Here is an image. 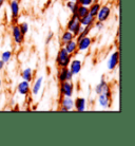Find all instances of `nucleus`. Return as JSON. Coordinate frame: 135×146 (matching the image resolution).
<instances>
[{"label": "nucleus", "mask_w": 135, "mask_h": 146, "mask_svg": "<svg viewBox=\"0 0 135 146\" xmlns=\"http://www.w3.org/2000/svg\"><path fill=\"white\" fill-rule=\"evenodd\" d=\"M99 2H103V1H106V0H98Z\"/></svg>", "instance_id": "72a5a7b5"}, {"label": "nucleus", "mask_w": 135, "mask_h": 146, "mask_svg": "<svg viewBox=\"0 0 135 146\" xmlns=\"http://www.w3.org/2000/svg\"><path fill=\"white\" fill-rule=\"evenodd\" d=\"M61 112H70L74 110V100L72 96H63L60 99V108Z\"/></svg>", "instance_id": "0eeeda50"}, {"label": "nucleus", "mask_w": 135, "mask_h": 146, "mask_svg": "<svg viewBox=\"0 0 135 146\" xmlns=\"http://www.w3.org/2000/svg\"><path fill=\"white\" fill-rule=\"evenodd\" d=\"M97 104L102 109H108L111 107V104H112V91H111V89L98 94Z\"/></svg>", "instance_id": "f03ea898"}, {"label": "nucleus", "mask_w": 135, "mask_h": 146, "mask_svg": "<svg viewBox=\"0 0 135 146\" xmlns=\"http://www.w3.org/2000/svg\"><path fill=\"white\" fill-rule=\"evenodd\" d=\"M43 82H44V77L42 75L38 76L36 80H34L33 86H31V93L33 96H37V95L40 93V91L42 90V87H43Z\"/></svg>", "instance_id": "9b49d317"}, {"label": "nucleus", "mask_w": 135, "mask_h": 146, "mask_svg": "<svg viewBox=\"0 0 135 146\" xmlns=\"http://www.w3.org/2000/svg\"><path fill=\"white\" fill-rule=\"evenodd\" d=\"M109 89H111L109 83L105 80V77L101 76V78H100V82H99L98 84L95 86L94 91H95V93H96V94L98 95V94H100V93H102V92L109 90Z\"/></svg>", "instance_id": "4468645a"}, {"label": "nucleus", "mask_w": 135, "mask_h": 146, "mask_svg": "<svg viewBox=\"0 0 135 146\" xmlns=\"http://www.w3.org/2000/svg\"><path fill=\"white\" fill-rule=\"evenodd\" d=\"M74 38H75V36L73 35V33H72L71 31L66 30V31L62 32L61 36H60V42H61L62 44H66L67 42L71 41V40L74 39Z\"/></svg>", "instance_id": "6ab92c4d"}, {"label": "nucleus", "mask_w": 135, "mask_h": 146, "mask_svg": "<svg viewBox=\"0 0 135 146\" xmlns=\"http://www.w3.org/2000/svg\"><path fill=\"white\" fill-rule=\"evenodd\" d=\"M63 48L66 49V51L71 54L72 56L75 54H78V51H77V40L74 38L71 41L67 42L66 44H63Z\"/></svg>", "instance_id": "2eb2a0df"}, {"label": "nucleus", "mask_w": 135, "mask_h": 146, "mask_svg": "<svg viewBox=\"0 0 135 146\" xmlns=\"http://www.w3.org/2000/svg\"><path fill=\"white\" fill-rule=\"evenodd\" d=\"M100 7H101V2H99V1H97V2H93V3L89 7V14H91L92 16H94L95 17V16L97 15V13H98Z\"/></svg>", "instance_id": "412c9836"}, {"label": "nucleus", "mask_w": 135, "mask_h": 146, "mask_svg": "<svg viewBox=\"0 0 135 146\" xmlns=\"http://www.w3.org/2000/svg\"><path fill=\"white\" fill-rule=\"evenodd\" d=\"M14 1H18V2H20V0H14Z\"/></svg>", "instance_id": "f704fd0d"}, {"label": "nucleus", "mask_w": 135, "mask_h": 146, "mask_svg": "<svg viewBox=\"0 0 135 146\" xmlns=\"http://www.w3.org/2000/svg\"><path fill=\"white\" fill-rule=\"evenodd\" d=\"M87 99L82 98V96H78L74 100V109L76 110L77 112H84L87 110Z\"/></svg>", "instance_id": "ddd939ff"}, {"label": "nucleus", "mask_w": 135, "mask_h": 146, "mask_svg": "<svg viewBox=\"0 0 135 146\" xmlns=\"http://www.w3.org/2000/svg\"><path fill=\"white\" fill-rule=\"evenodd\" d=\"M91 30H92V26L84 27V28H82V30H81V32L79 34H78V36L75 37V39H76V40H79V39H81L82 37L89 35V34H90V32H91Z\"/></svg>", "instance_id": "393cba45"}, {"label": "nucleus", "mask_w": 135, "mask_h": 146, "mask_svg": "<svg viewBox=\"0 0 135 146\" xmlns=\"http://www.w3.org/2000/svg\"><path fill=\"white\" fill-rule=\"evenodd\" d=\"M88 14H89V7H82V5H79V7H78L77 12H76L77 19L82 18V17H84L86 15H88Z\"/></svg>", "instance_id": "5701e85b"}, {"label": "nucleus", "mask_w": 135, "mask_h": 146, "mask_svg": "<svg viewBox=\"0 0 135 146\" xmlns=\"http://www.w3.org/2000/svg\"><path fill=\"white\" fill-rule=\"evenodd\" d=\"M119 58H121L119 51L112 52L111 55L109 56L108 60H107V69L109 71H114L119 65Z\"/></svg>", "instance_id": "423d86ee"}, {"label": "nucleus", "mask_w": 135, "mask_h": 146, "mask_svg": "<svg viewBox=\"0 0 135 146\" xmlns=\"http://www.w3.org/2000/svg\"><path fill=\"white\" fill-rule=\"evenodd\" d=\"M4 2H5V0H0V10H1V7H3Z\"/></svg>", "instance_id": "2f4dec72"}, {"label": "nucleus", "mask_w": 135, "mask_h": 146, "mask_svg": "<svg viewBox=\"0 0 135 146\" xmlns=\"http://www.w3.org/2000/svg\"><path fill=\"white\" fill-rule=\"evenodd\" d=\"M12 57H13V52L11 50H5L1 53V56H0V59L4 62V64H9L11 62Z\"/></svg>", "instance_id": "4be33fe9"}, {"label": "nucleus", "mask_w": 135, "mask_h": 146, "mask_svg": "<svg viewBox=\"0 0 135 146\" xmlns=\"http://www.w3.org/2000/svg\"><path fill=\"white\" fill-rule=\"evenodd\" d=\"M72 1H77V0H72Z\"/></svg>", "instance_id": "c9c22d12"}, {"label": "nucleus", "mask_w": 135, "mask_h": 146, "mask_svg": "<svg viewBox=\"0 0 135 146\" xmlns=\"http://www.w3.org/2000/svg\"><path fill=\"white\" fill-rule=\"evenodd\" d=\"M74 84L72 83V80H67L63 83H60L59 86V92H60V98L63 96H73L74 94Z\"/></svg>", "instance_id": "20e7f679"}, {"label": "nucleus", "mask_w": 135, "mask_h": 146, "mask_svg": "<svg viewBox=\"0 0 135 146\" xmlns=\"http://www.w3.org/2000/svg\"><path fill=\"white\" fill-rule=\"evenodd\" d=\"M18 26H19V29H20V31L22 32V34L26 36V34L29 33V31H30L29 23H28V22H26V21H23V22H21L20 25H18Z\"/></svg>", "instance_id": "a878e982"}, {"label": "nucleus", "mask_w": 135, "mask_h": 146, "mask_svg": "<svg viewBox=\"0 0 135 146\" xmlns=\"http://www.w3.org/2000/svg\"><path fill=\"white\" fill-rule=\"evenodd\" d=\"M33 69L32 68H30V67H28V68H24V69L22 70L21 72V78L23 80H26V82H32L33 80Z\"/></svg>", "instance_id": "a211bd4d"}, {"label": "nucleus", "mask_w": 135, "mask_h": 146, "mask_svg": "<svg viewBox=\"0 0 135 146\" xmlns=\"http://www.w3.org/2000/svg\"><path fill=\"white\" fill-rule=\"evenodd\" d=\"M95 20H96V19H95V17H94V16H92L91 14L86 15L84 17L78 19V21L80 22V25L82 27H88V26H92V27H93Z\"/></svg>", "instance_id": "f3484780"}, {"label": "nucleus", "mask_w": 135, "mask_h": 146, "mask_svg": "<svg viewBox=\"0 0 135 146\" xmlns=\"http://www.w3.org/2000/svg\"><path fill=\"white\" fill-rule=\"evenodd\" d=\"M66 7L69 9L70 11H71V13H72V16H73V17H75V18H77L76 12H77V9H78V7H79V4L77 3V1L68 0V1H67V3H66Z\"/></svg>", "instance_id": "aec40b11"}, {"label": "nucleus", "mask_w": 135, "mask_h": 146, "mask_svg": "<svg viewBox=\"0 0 135 146\" xmlns=\"http://www.w3.org/2000/svg\"><path fill=\"white\" fill-rule=\"evenodd\" d=\"M82 28H84V27L81 26V25H80V22H79V23H78V25H77V26H76V28L74 29L73 32H72V33H73L74 36H75V37L78 36V34H79V33H80V32H81V30H82Z\"/></svg>", "instance_id": "c85d7f7f"}, {"label": "nucleus", "mask_w": 135, "mask_h": 146, "mask_svg": "<svg viewBox=\"0 0 135 146\" xmlns=\"http://www.w3.org/2000/svg\"><path fill=\"white\" fill-rule=\"evenodd\" d=\"M73 74L71 73L68 67H62L59 68L58 72H57V80L59 83H63L67 80H73Z\"/></svg>", "instance_id": "1a4fd4ad"}, {"label": "nucleus", "mask_w": 135, "mask_h": 146, "mask_svg": "<svg viewBox=\"0 0 135 146\" xmlns=\"http://www.w3.org/2000/svg\"><path fill=\"white\" fill-rule=\"evenodd\" d=\"M79 23V21H78V19L75 18V17H71V19H70L69 21H68V23H67V30L68 31H71V32H73L74 29L76 28V26Z\"/></svg>", "instance_id": "b1692460"}, {"label": "nucleus", "mask_w": 135, "mask_h": 146, "mask_svg": "<svg viewBox=\"0 0 135 146\" xmlns=\"http://www.w3.org/2000/svg\"><path fill=\"white\" fill-rule=\"evenodd\" d=\"M53 37H54V33H53V32H49V33H47V38H45V44H50V42H51V40L53 39Z\"/></svg>", "instance_id": "c756f323"}, {"label": "nucleus", "mask_w": 135, "mask_h": 146, "mask_svg": "<svg viewBox=\"0 0 135 146\" xmlns=\"http://www.w3.org/2000/svg\"><path fill=\"white\" fill-rule=\"evenodd\" d=\"M17 92L22 96H28L31 93V84H30V82L22 80L17 85Z\"/></svg>", "instance_id": "f8f14e48"}, {"label": "nucleus", "mask_w": 135, "mask_h": 146, "mask_svg": "<svg viewBox=\"0 0 135 146\" xmlns=\"http://www.w3.org/2000/svg\"><path fill=\"white\" fill-rule=\"evenodd\" d=\"M93 26L98 30V31H101V30L105 28V22L98 21V20H95V22H94V25H93Z\"/></svg>", "instance_id": "cd10ccee"}, {"label": "nucleus", "mask_w": 135, "mask_h": 146, "mask_svg": "<svg viewBox=\"0 0 135 146\" xmlns=\"http://www.w3.org/2000/svg\"><path fill=\"white\" fill-rule=\"evenodd\" d=\"M112 13V7L110 4H101V7L99 9L97 15L95 16V19L101 22H106L110 18Z\"/></svg>", "instance_id": "7ed1b4c3"}, {"label": "nucleus", "mask_w": 135, "mask_h": 146, "mask_svg": "<svg viewBox=\"0 0 135 146\" xmlns=\"http://www.w3.org/2000/svg\"><path fill=\"white\" fill-rule=\"evenodd\" d=\"M10 10H11L12 19L18 18L19 14H20V4H19L18 1L11 0V2H10Z\"/></svg>", "instance_id": "dca6fc26"}, {"label": "nucleus", "mask_w": 135, "mask_h": 146, "mask_svg": "<svg viewBox=\"0 0 135 146\" xmlns=\"http://www.w3.org/2000/svg\"><path fill=\"white\" fill-rule=\"evenodd\" d=\"M4 66H5V64H4V62H2L1 59H0V71H1V70H3Z\"/></svg>", "instance_id": "7c9ffc66"}, {"label": "nucleus", "mask_w": 135, "mask_h": 146, "mask_svg": "<svg viewBox=\"0 0 135 146\" xmlns=\"http://www.w3.org/2000/svg\"><path fill=\"white\" fill-rule=\"evenodd\" d=\"M94 2V0H77V3L82 7H90Z\"/></svg>", "instance_id": "bb28decb"}, {"label": "nucleus", "mask_w": 135, "mask_h": 146, "mask_svg": "<svg viewBox=\"0 0 135 146\" xmlns=\"http://www.w3.org/2000/svg\"><path fill=\"white\" fill-rule=\"evenodd\" d=\"M2 87V80H1V77H0V89Z\"/></svg>", "instance_id": "473e14b6"}, {"label": "nucleus", "mask_w": 135, "mask_h": 146, "mask_svg": "<svg viewBox=\"0 0 135 146\" xmlns=\"http://www.w3.org/2000/svg\"><path fill=\"white\" fill-rule=\"evenodd\" d=\"M68 68L73 75H78L80 73L81 69H82V60L78 58H72Z\"/></svg>", "instance_id": "9d476101"}, {"label": "nucleus", "mask_w": 135, "mask_h": 146, "mask_svg": "<svg viewBox=\"0 0 135 146\" xmlns=\"http://www.w3.org/2000/svg\"><path fill=\"white\" fill-rule=\"evenodd\" d=\"M93 38L90 37L89 35L82 37L81 39L77 40V51L84 53V52H88L90 50L91 46L93 44Z\"/></svg>", "instance_id": "39448f33"}, {"label": "nucleus", "mask_w": 135, "mask_h": 146, "mask_svg": "<svg viewBox=\"0 0 135 146\" xmlns=\"http://www.w3.org/2000/svg\"><path fill=\"white\" fill-rule=\"evenodd\" d=\"M71 59H72V55L69 54V53L66 51V49L62 47L59 49L58 53L56 55L55 62H56V65H57L59 68H62V67L69 66Z\"/></svg>", "instance_id": "f257e3e1"}, {"label": "nucleus", "mask_w": 135, "mask_h": 146, "mask_svg": "<svg viewBox=\"0 0 135 146\" xmlns=\"http://www.w3.org/2000/svg\"><path fill=\"white\" fill-rule=\"evenodd\" d=\"M11 31H12V37H13L14 42L17 46H21L23 44V41H24V35L20 31L19 26L18 25H14V26L12 27Z\"/></svg>", "instance_id": "6e6552de"}]
</instances>
